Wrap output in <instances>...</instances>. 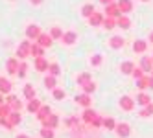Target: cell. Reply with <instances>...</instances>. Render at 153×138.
<instances>
[{"label":"cell","mask_w":153,"mask_h":138,"mask_svg":"<svg viewBox=\"0 0 153 138\" xmlns=\"http://www.w3.org/2000/svg\"><path fill=\"white\" fill-rule=\"evenodd\" d=\"M105 13L107 17H122V11H120V7H118V2H111V4H107L105 6Z\"/></svg>","instance_id":"cell-1"},{"label":"cell","mask_w":153,"mask_h":138,"mask_svg":"<svg viewBox=\"0 0 153 138\" xmlns=\"http://www.w3.org/2000/svg\"><path fill=\"white\" fill-rule=\"evenodd\" d=\"M39 35H41V28L39 26H35V24H30L28 28H26V37L31 41V39H33V41H37L39 39Z\"/></svg>","instance_id":"cell-2"},{"label":"cell","mask_w":153,"mask_h":138,"mask_svg":"<svg viewBox=\"0 0 153 138\" xmlns=\"http://www.w3.org/2000/svg\"><path fill=\"white\" fill-rule=\"evenodd\" d=\"M30 50H31V42H30V41H24L22 44L19 46V50H17V55H19L20 59H24V57L30 55Z\"/></svg>","instance_id":"cell-3"},{"label":"cell","mask_w":153,"mask_h":138,"mask_svg":"<svg viewBox=\"0 0 153 138\" xmlns=\"http://www.w3.org/2000/svg\"><path fill=\"white\" fill-rule=\"evenodd\" d=\"M6 103L11 107V111L20 112V109H22V103H20V100H19L17 96H7V98H6Z\"/></svg>","instance_id":"cell-4"},{"label":"cell","mask_w":153,"mask_h":138,"mask_svg":"<svg viewBox=\"0 0 153 138\" xmlns=\"http://www.w3.org/2000/svg\"><path fill=\"white\" fill-rule=\"evenodd\" d=\"M114 131L118 133V136H120V138H127V136L131 134V127H129L127 123H118Z\"/></svg>","instance_id":"cell-5"},{"label":"cell","mask_w":153,"mask_h":138,"mask_svg":"<svg viewBox=\"0 0 153 138\" xmlns=\"http://www.w3.org/2000/svg\"><path fill=\"white\" fill-rule=\"evenodd\" d=\"M57 123H59V118H57L56 114H50L48 118H46L45 122H42V125H45V127H48V129H56V127H57Z\"/></svg>","instance_id":"cell-6"},{"label":"cell","mask_w":153,"mask_h":138,"mask_svg":"<svg viewBox=\"0 0 153 138\" xmlns=\"http://www.w3.org/2000/svg\"><path fill=\"white\" fill-rule=\"evenodd\" d=\"M120 107H122L124 111H133V107H135V100H131L129 96H124L122 100H120Z\"/></svg>","instance_id":"cell-7"},{"label":"cell","mask_w":153,"mask_h":138,"mask_svg":"<svg viewBox=\"0 0 153 138\" xmlns=\"http://www.w3.org/2000/svg\"><path fill=\"white\" fill-rule=\"evenodd\" d=\"M118 7H120V11H122V15H126L133 9V2H131V0H118Z\"/></svg>","instance_id":"cell-8"},{"label":"cell","mask_w":153,"mask_h":138,"mask_svg":"<svg viewBox=\"0 0 153 138\" xmlns=\"http://www.w3.org/2000/svg\"><path fill=\"white\" fill-rule=\"evenodd\" d=\"M52 114V111H50V107H48V105H42V107L37 111V118L41 120V122H45L46 118H48V116Z\"/></svg>","instance_id":"cell-9"},{"label":"cell","mask_w":153,"mask_h":138,"mask_svg":"<svg viewBox=\"0 0 153 138\" xmlns=\"http://www.w3.org/2000/svg\"><path fill=\"white\" fill-rule=\"evenodd\" d=\"M61 41L65 42V44H74V42L78 41V35H76L74 31H67V33H63Z\"/></svg>","instance_id":"cell-10"},{"label":"cell","mask_w":153,"mask_h":138,"mask_svg":"<svg viewBox=\"0 0 153 138\" xmlns=\"http://www.w3.org/2000/svg\"><path fill=\"white\" fill-rule=\"evenodd\" d=\"M52 37L48 35V33H41L39 35V39H37V42H39V46H42V48H46V46H50L52 44Z\"/></svg>","instance_id":"cell-11"},{"label":"cell","mask_w":153,"mask_h":138,"mask_svg":"<svg viewBox=\"0 0 153 138\" xmlns=\"http://www.w3.org/2000/svg\"><path fill=\"white\" fill-rule=\"evenodd\" d=\"M76 101H78L79 105H83L85 109L91 107V96L89 94H79V96H76Z\"/></svg>","instance_id":"cell-12"},{"label":"cell","mask_w":153,"mask_h":138,"mask_svg":"<svg viewBox=\"0 0 153 138\" xmlns=\"http://www.w3.org/2000/svg\"><path fill=\"white\" fill-rule=\"evenodd\" d=\"M124 39L122 37H118V35H114V37H111L109 39V44H111V48H114V50H118V48H122L124 46Z\"/></svg>","instance_id":"cell-13"},{"label":"cell","mask_w":153,"mask_h":138,"mask_svg":"<svg viewBox=\"0 0 153 138\" xmlns=\"http://www.w3.org/2000/svg\"><path fill=\"white\" fill-rule=\"evenodd\" d=\"M103 18H105V17H103L102 13L96 11V13L89 18V22H91V26H102V24H103Z\"/></svg>","instance_id":"cell-14"},{"label":"cell","mask_w":153,"mask_h":138,"mask_svg":"<svg viewBox=\"0 0 153 138\" xmlns=\"http://www.w3.org/2000/svg\"><path fill=\"white\" fill-rule=\"evenodd\" d=\"M94 13H96V9H94V6H92V4H85V6L81 7V15H83V17H87V18H91Z\"/></svg>","instance_id":"cell-15"},{"label":"cell","mask_w":153,"mask_h":138,"mask_svg":"<svg viewBox=\"0 0 153 138\" xmlns=\"http://www.w3.org/2000/svg\"><path fill=\"white\" fill-rule=\"evenodd\" d=\"M48 63H46V59L45 57H37L35 59V68L39 70V72H45V70H48Z\"/></svg>","instance_id":"cell-16"},{"label":"cell","mask_w":153,"mask_h":138,"mask_svg":"<svg viewBox=\"0 0 153 138\" xmlns=\"http://www.w3.org/2000/svg\"><path fill=\"white\" fill-rule=\"evenodd\" d=\"M120 70H122V74H133L135 70V65L131 61H124L122 65H120Z\"/></svg>","instance_id":"cell-17"},{"label":"cell","mask_w":153,"mask_h":138,"mask_svg":"<svg viewBox=\"0 0 153 138\" xmlns=\"http://www.w3.org/2000/svg\"><path fill=\"white\" fill-rule=\"evenodd\" d=\"M41 107H42L41 101L35 100V98H33V100H30V103H28V111H30V112H33V114H37V111H39Z\"/></svg>","instance_id":"cell-18"},{"label":"cell","mask_w":153,"mask_h":138,"mask_svg":"<svg viewBox=\"0 0 153 138\" xmlns=\"http://www.w3.org/2000/svg\"><path fill=\"white\" fill-rule=\"evenodd\" d=\"M146 48H148L146 41H135V44H133V50L137 52V54H144V52H146Z\"/></svg>","instance_id":"cell-19"},{"label":"cell","mask_w":153,"mask_h":138,"mask_svg":"<svg viewBox=\"0 0 153 138\" xmlns=\"http://www.w3.org/2000/svg\"><path fill=\"white\" fill-rule=\"evenodd\" d=\"M96 112L94 111H91V109H85V112H83V120L87 122V123H92L94 120H96Z\"/></svg>","instance_id":"cell-20"},{"label":"cell","mask_w":153,"mask_h":138,"mask_svg":"<svg viewBox=\"0 0 153 138\" xmlns=\"http://www.w3.org/2000/svg\"><path fill=\"white\" fill-rule=\"evenodd\" d=\"M116 26H120V28L127 30V28L131 26V20L127 18V15H122V17H118V20H116Z\"/></svg>","instance_id":"cell-21"},{"label":"cell","mask_w":153,"mask_h":138,"mask_svg":"<svg viewBox=\"0 0 153 138\" xmlns=\"http://www.w3.org/2000/svg\"><path fill=\"white\" fill-rule=\"evenodd\" d=\"M137 103L148 107V105H151V98L148 96V94H138V96H137Z\"/></svg>","instance_id":"cell-22"},{"label":"cell","mask_w":153,"mask_h":138,"mask_svg":"<svg viewBox=\"0 0 153 138\" xmlns=\"http://www.w3.org/2000/svg\"><path fill=\"white\" fill-rule=\"evenodd\" d=\"M9 90H11V83H9L7 79H4V77H0V92L9 94Z\"/></svg>","instance_id":"cell-23"},{"label":"cell","mask_w":153,"mask_h":138,"mask_svg":"<svg viewBox=\"0 0 153 138\" xmlns=\"http://www.w3.org/2000/svg\"><path fill=\"white\" fill-rule=\"evenodd\" d=\"M105 30H113L114 26H116V20H114V17H105L103 18V24H102Z\"/></svg>","instance_id":"cell-24"},{"label":"cell","mask_w":153,"mask_h":138,"mask_svg":"<svg viewBox=\"0 0 153 138\" xmlns=\"http://www.w3.org/2000/svg\"><path fill=\"white\" fill-rule=\"evenodd\" d=\"M17 70H19V61L17 59H9L7 61V72L9 74H17Z\"/></svg>","instance_id":"cell-25"},{"label":"cell","mask_w":153,"mask_h":138,"mask_svg":"<svg viewBox=\"0 0 153 138\" xmlns=\"http://www.w3.org/2000/svg\"><path fill=\"white\" fill-rule=\"evenodd\" d=\"M149 81H151V76H144V77L137 79V87L138 89H146V87H149Z\"/></svg>","instance_id":"cell-26"},{"label":"cell","mask_w":153,"mask_h":138,"mask_svg":"<svg viewBox=\"0 0 153 138\" xmlns=\"http://www.w3.org/2000/svg\"><path fill=\"white\" fill-rule=\"evenodd\" d=\"M153 59L151 57H144V59H142V70H144V72H151L153 70Z\"/></svg>","instance_id":"cell-27"},{"label":"cell","mask_w":153,"mask_h":138,"mask_svg":"<svg viewBox=\"0 0 153 138\" xmlns=\"http://www.w3.org/2000/svg\"><path fill=\"white\" fill-rule=\"evenodd\" d=\"M7 120L11 122V125L15 127L17 123H20V112H17V111H11V114L7 116Z\"/></svg>","instance_id":"cell-28"},{"label":"cell","mask_w":153,"mask_h":138,"mask_svg":"<svg viewBox=\"0 0 153 138\" xmlns=\"http://www.w3.org/2000/svg\"><path fill=\"white\" fill-rule=\"evenodd\" d=\"M42 46H39V44H31V50H30V55H35V57H42Z\"/></svg>","instance_id":"cell-29"},{"label":"cell","mask_w":153,"mask_h":138,"mask_svg":"<svg viewBox=\"0 0 153 138\" xmlns=\"http://www.w3.org/2000/svg\"><path fill=\"white\" fill-rule=\"evenodd\" d=\"M9 114H11V107H9L7 103H4L2 107H0V118H7Z\"/></svg>","instance_id":"cell-30"},{"label":"cell","mask_w":153,"mask_h":138,"mask_svg":"<svg viewBox=\"0 0 153 138\" xmlns=\"http://www.w3.org/2000/svg\"><path fill=\"white\" fill-rule=\"evenodd\" d=\"M48 72H50V76H53V77H56V76H59V74H61V68H59V65H56V63H52V65L48 66Z\"/></svg>","instance_id":"cell-31"},{"label":"cell","mask_w":153,"mask_h":138,"mask_svg":"<svg viewBox=\"0 0 153 138\" xmlns=\"http://www.w3.org/2000/svg\"><path fill=\"white\" fill-rule=\"evenodd\" d=\"M24 96H26L28 100H33L35 90H33V87H31V85H26V87H24Z\"/></svg>","instance_id":"cell-32"},{"label":"cell","mask_w":153,"mask_h":138,"mask_svg":"<svg viewBox=\"0 0 153 138\" xmlns=\"http://www.w3.org/2000/svg\"><path fill=\"white\" fill-rule=\"evenodd\" d=\"M50 37H52V39H61V37H63V31H61V28L53 26V28H52V31H50Z\"/></svg>","instance_id":"cell-33"},{"label":"cell","mask_w":153,"mask_h":138,"mask_svg":"<svg viewBox=\"0 0 153 138\" xmlns=\"http://www.w3.org/2000/svg\"><path fill=\"white\" fill-rule=\"evenodd\" d=\"M153 114V105H148V107H144L140 111V116L142 118H148V116H151Z\"/></svg>","instance_id":"cell-34"},{"label":"cell","mask_w":153,"mask_h":138,"mask_svg":"<svg viewBox=\"0 0 153 138\" xmlns=\"http://www.w3.org/2000/svg\"><path fill=\"white\" fill-rule=\"evenodd\" d=\"M83 90H85V94H91V92L96 90V85H94L92 81H89V83H85V85H83Z\"/></svg>","instance_id":"cell-35"},{"label":"cell","mask_w":153,"mask_h":138,"mask_svg":"<svg viewBox=\"0 0 153 138\" xmlns=\"http://www.w3.org/2000/svg\"><path fill=\"white\" fill-rule=\"evenodd\" d=\"M103 125H105V129H116V122L113 118H105L103 120Z\"/></svg>","instance_id":"cell-36"},{"label":"cell","mask_w":153,"mask_h":138,"mask_svg":"<svg viewBox=\"0 0 153 138\" xmlns=\"http://www.w3.org/2000/svg\"><path fill=\"white\" fill-rule=\"evenodd\" d=\"M89 81H91V74H81V76L78 77V85H81V87L85 83H89Z\"/></svg>","instance_id":"cell-37"},{"label":"cell","mask_w":153,"mask_h":138,"mask_svg":"<svg viewBox=\"0 0 153 138\" xmlns=\"http://www.w3.org/2000/svg\"><path fill=\"white\" fill-rule=\"evenodd\" d=\"M45 87H46V89H53V87H56V77H53V76H48V77L45 79Z\"/></svg>","instance_id":"cell-38"},{"label":"cell","mask_w":153,"mask_h":138,"mask_svg":"<svg viewBox=\"0 0 153 138\" xmlns=\"http://www.w3.org/2000/svg\"><path fill=\"white\" fill-rule=\"evenodd\" d=\"M41 136L42 138H53V131L48 129V127H42V129H41Z\"/></svg>","instance_id":"cell-39"},{"label":"cell","mask_w":153,"mask_h":138,"mask_svg":"<svg viewBox=\"0 0 153 138\" xmlns=\"http://www.w3.org/2000/svg\"><path fill=\"white\" fill-rule=\"evenodd\" d=\"M0 125H2L4 129H7V131H9V129H13V125H11V122H9L7 118H0Z\"/></svg>","instance_id":"cell-40"},{"label":"cell","mask_w":153,"mask_h":138,"mask_svg":"<svg viewBox=\"0 0 153 138\" xmlns=\"http://www.w3.org/2000/svg\"><path fill=\"white\" fill-rule=\"evenodd\" d=\"M53 98H56V100H65V90L56 89V90H53Z\"/></svg>","instance_id":"cell-41"},{"label":"cell","mask_w":153,"mask_h":138,"mask_svg":"<svg viewBox=\"0 0 153 138\" xmlns=\"http://www.w3.org/2000/svg\"><path fill=\"white\" fill-rule=\"evenodd\" d=\"M133 76H135V79L144 77V70H142V68H135V70H133Z\"/></svg>","instance_id":"cell-42"},{"label":"cell","mask_w":153,"mask_h":138,"mask_svg":"<svg viewBox=\"0 0 153 138\" xmlns=\"http://www.w3.org/2000/svg\"><path fill=\"white\" fill-rule=\"evenodd\" d=\"M91 63L94 66H98V65H102V55H94L92 59H91Z\"/></svg>","instance_id":"cell-43"},{"label":"cell","mask_w":153,"mask_h":138,"mask_svg":"<svg viewBox=\"0 0 153 138\" xmlns=\"http://www.w3.org/2000/svg\"><path fill=\"white\" fill-rule=\"evenodd\" d=\"M26 70H28L26 65H20V66H19V76H20V77H24V76H26Z\"/></svg>","instance_id":"cell-44"},{"label":"cell","mask_w":153,"mask_h":138,"mask_svg":"<svg viewBox=\"0 0 153 138\" xmlns=\"http://www.w3.org/2000/svg\"><path fill=\"white\" fill-rule=\"evenodd\" d=\"M67 125H68V127L78 125V118H68V120H67Z\"/></svg>","instance_id":"cell-45"},{"label":"cell","mask_w":153,"mask_h":138,"mask_svg":"<svg viewBox=\"0 0 153 138\" xmlns=\"http://www.w3.org/2000/svg\"><path fill=\"white\" fill-rule=\"evenodd\" d=\"M102 123H103V120H102V118H100V116H96V120H94V122H92V127H100V125H102Z\"/></svg>","instance_id":"cell-46"},{"label":"cell","mask_w":153,"mask_h":138,"mask_svg":"<svg viewBox=\"0 0 153 138\" xmlns=\"http://www.w3.org/2000/svg\"><path fill=\"white\" fill-rule=\"evenodd\" d=\"M30 2L33 4V6H39V4H42V2H45V0H30Z\"/></svg>","instance_id":"cell-47"},{"label":"cell","mask_w":153,"mask_h":138,"mask_svg":"<svg viewBox=\"0 0 153 138\" xmlns=\"http://www.w3.org/2000/svg\"><path fill=\"white\" fill-rule=\"evenodd\" d=\"M100 2H102V4H105V6H107V4H111V2H113V0H100Z\"/></svg>","instance_id":"cell-48"},{"label":"cell","mask_w":153,"mask_h":138,"mask_svg":"<svg viewBox=\"0 0 153 138\" xmlns=\"http://www.w3.org/2000/svg\"><path fill=\"white\" fill-rule=\"evenodd\" d=\"M2 105H4V98H2V96H0V107H2Z\"/></svg>","instance_id":"cell-49"},{"label":"cell","mask_w":153,"mask_h":138,"mask_svg":"<svg viewBox=\"0 0 153 138\" xmlns=\"http://www.w3.org/2000/svg\"><path fill=\"white\" fill-rule=\"evenodd\" d=\"M17 138H28V136H26V134H19Z\"/></svg>","instance_id":"cell-50"},{"label":"cell","mask_w":153,"mask_h":138,"mask_svg":"<svg viewBox=\"0 0 153 138\" xmlns=\"http://www.w3.org/2000/svg\"><path fill=\"white\" fill-rule=\"evenodd\" d=\"M149 87H153V77H151V81H149Z\"/></svg>","instance_id":"cell-51"},{"label":"cell","mask_w":153,"mask_h":138,"mask_svg":"<svg viewBox=\"0 0 153 138\" xmlns=\"http://www.w3.org/2000/svg\"><path fill=\"white\" fill-rule=\"evenodd\" d=\"M149 41H151V42H153V33H151V37H149Z\"/></svg>","instance_id":"cell-52"},{"label":"cell","mask_w":153,"mask_h":138,"mask_svg":"<svg viewBox=\"0 0 153 138\" xmlns=\"http://www.w3.org/2000/svg\"><path fill=\"white\" fill-rule=\"evenodd\" d=\"M140 2H149V0H140Z\"/></svg>","instance_id":"cell-53"},{"label":"cell","mask_w":153,"mask_h":138,"mask_svg":"<svg viewBox=\"0 0 153 138\" xmlns=\"http://www.w3.org/2000/svg\"><path fill=\"white\" fill-rule=\"evenodd\" d=\"M151 77H153V70H151Z\"/></svg>","instance_id":"cell-54"},{"label":"cell","mask_w":153,"mask_h":138,"mask_svg":"<svg viewBox=\"0 0 153 138\" xmlns=\"http://www.w3.org/2000/svg\"><path fill=\"white\" fill-rule=\"evenodd\" d=\"M151 59H153V57H151Z\"/></svg>","instance_id":"cell-55"}]
</instances>
